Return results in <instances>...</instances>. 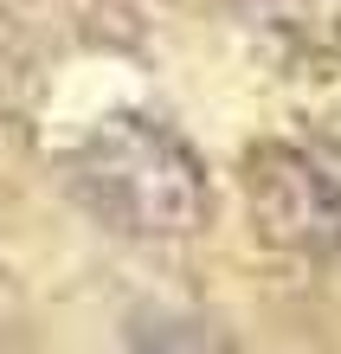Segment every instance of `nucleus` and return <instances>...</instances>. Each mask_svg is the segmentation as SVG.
Segmentation results:
<instances>
[{"instance_id":"f257e3e1","label":"nucleus","mask_w":341,"mask_h":354,"mask_svg":"<svg viewBox=\"0 0 341 354\" xmlns=\"http://www.w3.org/2000/svg\"><path fill=\"white\" fill-rule=\"evenodd\" d=\"M84 187L103 213H116L129 232H194L206 219V180L200 161L155 122H116L91 136L77 161Z\"/></svg>"},{"instance_id":"f03ea898","label":"nucleus","mask_w":341,"mask_h":354,"mask_svg":"<svg viewBox=\"0 0 341 354\" xmlns=\"http://www.w3.org/2000/svg\"><path fill=\"white\" fill-rule=\"evenodd\" d=\"M264 232L303 252H341V142H284L251 161Z\"/></svg>"}]
</instances>
